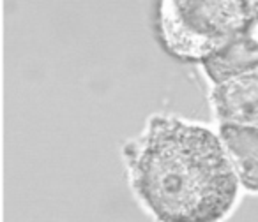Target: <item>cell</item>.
<instances>
[{
    "mask_svg": "<svg viewBox=\"0 0 258 222\" xmlns=\"http://www.w3.org/2000/svg\"><path fill=\"white\" fill-rule=\"evenodd\" d=\"M219 136L226 147L240 185L258 194V127L219 124Z\"/></svg>",
    "mask_w": 258,
    "mask_h": 222,
    "instance_id": "5",
    "label": "cell"
},
{
    "mask_svg": "<svg viewBox=\"0 0 258 222\" xmlns=\"http://www.w3.org/2000/svg\"><path fill=\"white\" fill-rule=\"evenodd\" d=\"M246 27L251 30V34H253V36L258 39V4H256V2H254L253 13H251V16H249V20H247Z\"/></svg>",
    "mask_w": 258,
    "mask_h": 222,
    "instance_id": "6",
    "label": "cell"
},
{
    "mask_svg": "<svg viewBox=\"0 0 258 222\" xmlns=\"http://www.w3.org/2000/svg\"><path fill=\"white\" fill-rule=\"evenodd\" d=\"M200 65L212 85H219L226 79L244 74L251 69H256L258 39L244 25V29L228 44H225L221 50L216 51Z\"/></svg>",
    "mask_w": 258,
    "mask_h": 222,
    "instance_id": "4",
    "label": "cell"
},
{
    "mask_svg": "<svg viewBox=\"0 0 258 222\" xmlns=\"http://www.w3.org/2000/svg\"><path fill=\"white\" fill-rule=\"evenodd\" d=\"M125 161L135 194L158 222H221L237 203L235 168L205 126L152 117Z\"/></svg>",
    "mask_w": 258,
    "mask_h": 222,
    "instance_id": "1",
    "label": "cell"
},
{
    "mask_svg": "<svg viewBox=\"0 0 258 222\" xmlns=\"http://www.w3.org/2000/svg\"><path fill=\"white\" fill-rule=\"evenodd\" d=\"M211 100L219 124L258 127V67L214 85Z\"/></svg>",
    "mask_w": 258,
    "mask_h": 222,
    "instance_id": "3",
    "label": "cell"
},
{
    "mask_svg": "<svg viewBox=\"0 0 258 222\" xmlns=\"http://www.w3.org/2000/svg\"><path fill=\"white\" fill-rule=\"evenodd\" d=\"M254 2H256V4H258V0H254Z\"/></svg>",
    "mask_w": 258,
    "mask_h": 222,
    "instance_id": "7",
    "label": "cell"
},
{
    "mask_svg": "<svg viewBox=\"0 0 258 222\" xmlns=\"http://www.w3.org/2000/svg\"><path fill=\"white\" fill-rule=\"evenodd\" d=\"M254 0H156L154 34L166 55L204 64L249 20Z\"/></svg>",
    "mask_w": 258,
    "mask_h": 222,
    "instance_id": "2",
    "label": "cell"
}]
</instances>
